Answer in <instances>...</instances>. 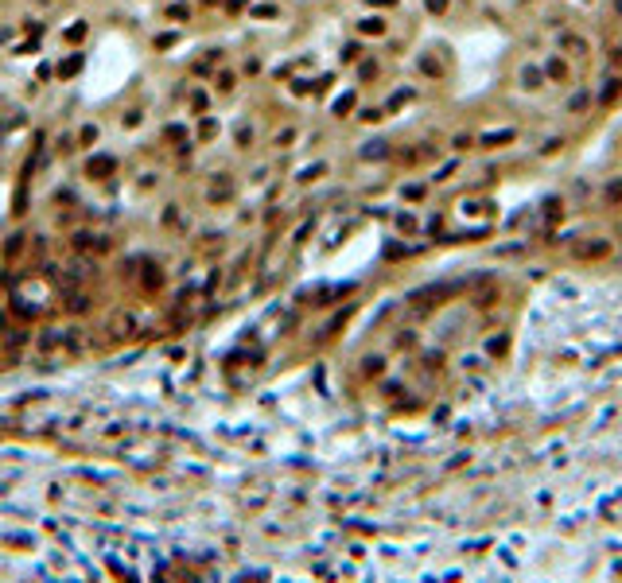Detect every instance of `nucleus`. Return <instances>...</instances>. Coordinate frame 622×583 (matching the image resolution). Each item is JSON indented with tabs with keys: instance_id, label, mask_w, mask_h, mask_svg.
<instances>
[{
	"instance_id": "f257e3e1",
	"label": "nucleus",
	"mask_w": 622,
	"mask_h": 583,
	"mask_svg": "<svg viewBox=\"0 0 622 583\" xmlns=\"http://www.w3.org/2000/svg\"><path fill=\"white\" fill-rule=\"evenodd\" d=\"M505 140H513V129H502V132H486V136H482V144H486V148H498V144H505Z\"/></svg>"
},
{
	"instance_id": "f03ea898",
	"label": "nucleus",
	"mask_w": 622,
	"mask_h": 583,
	"mask_svg": "<svg viewBox=\"0 0 622 583\" xmlns=\"http://www.w3.org/2000/svg\"><path fill=\"white\" fill-rule=\"evenodd\" d=\"M89 175H93V179H101L105 171H113V160H109V156H105V160H89V167H86Z\"/></svg>"
},
{
	"instance_id": "7ed1b4c3",
	"label": "nucleus",
	"mask_w": 622,
	"mask_h": 583,
	"mask_svg": "<svg viewBox=\"0 0 622 583\" xmlns=\"http://www.w3.org/2000/svg\"><path fill=\"white\" fill-rule=\"evenodd\" d=\"M358 28L366 31V35H381V31H385V24H381V20H362Z\"/></svg>"
},
{
	"instance_id": "20e7f679",
	"label": "nucleus",
	"mask_w": 622,
	"mask_h": 583,
	"mask_svg": "<svg viewBox=\"0 0 622 583\" xmlns=\"http://www.w3.org/2000/svg\"><path fill=\"white\" fill-rule=\"evenodd\" d=\"M78 66H82V58L74 55V58H66V62H62V66H59V74H66V78H70V74H74Z\"/></svg>"
},
{
	"instance_id": "39448f33",
	"label": "nucleus",
	"mask_w": 622,
	"mask_h": 583,
	"mask_svg": "<svg viewBox=\"0 0 622 583\" xmlns=\"http://www.w3.org/2000/svg\"><path fill=\"white\" fill-rule=\"evenodd\" d=\"M350 105H354V93H342L339 102H335V113L342 117V113H346V109H350Z\"/></svg>"
},
{
	"instance_id": "423d86ee",
	"label": "nucleus",
	"mask_w": 622,
	"mask_h": 583,
	"mask_svg": "<svg viewBox=\"0 0 622 583\" xmlns=\"http://www.w3.org/2000/svg\"><path fill=\"white\" fill-rule=\"evenodd\" d=\"M545 74H552V78H564L568 70H564V62H560V58H552V62L545 66Z\"/></svg>"
},
{
	"instance_id": "0eeeda50",
	"label": "nucleus",
	"mask_w": 622,
	"mask_h": 583,
	"mask_svg": "<svg viewBox=\"0 0 622 583\" xmlns=\"http://www.w3.org/2000/svg\"><path fill=\"white\" fill-rule=\"evenodd\" d=\"M618 89H622V86H618V78H610V86L603 89V102H614V98H618Z\"/></svg>"
},
{
	"instance_id": "6e6552de",
	"label": "nucleus",
	"mask_w": 622,
	"mask_h": 583,
	"mask_svg": "<svg viewBox=\"0 0 622 583\" xmlns=\"http://www.w3.org/2000/svg\"><path fill=\"white\" fill-rule=\"evenodd\" d=\"M187 12H191L187 4H171V8H167V16H171V20H187Z\"/></svg>"
},
{
	"instance_id": "1a4fd4ad",
	"label": "nucleus",
	"mask_w": 622,
	"mask_h": 583,
	"mask_svg": "<svg viewBox=\"0 0 622 583\" xmlns=\"http://www.w3.org/2000/svg\"><path fill=\"white\" fill-rule=\"evenodd\" d=\"M564 47H568V51H579V55H583V51H587V43H583V39H572V35H568V39H564Z\"/></svg>"
},
{
	"instance_id": "9d476101",
	"label": "nucleus",
	"mask_w": 622,
	"mask_h": 583,
	"mask_svg": "<svg viewBox=\"0 0 622 583\" xmlns=\"http://www.w3.org/2000/svg\"><path fill=\"white\" fill-rule=\"evenodd\" d=\"M218 89H234V74H218Z\"/></svg>"
},
{
	"instance_id": "9b49d317",
	"label": "nucleus",
	"mask_w": 622,
	"mask_h": 583,
	"mask_svg": "<svg viewBox=\"0 0 622 583\" xmlns=\"http://www.w3.org/2000/svg\"><path fill=\"white\" fill-rule=\"evenodd\" d=\"M86 35V24H74V31H66V39H82Z\"/></svg>"
},
{
	"instance_id": "f8f14e48",
	"label": "nucleus",
	"mask_w": 622,
	"mask_h": 583,
	"mask_svg": "<svg viewBox=\"0 0 622 583\" xmlns=\"http://www.w3.org/2000/svg\"><path fill=\"white\" fill-rule=\"evenodd\" d=\"M93 136H97V129H93V125H86V129H82V144H89Z\"/></svg>"
},
{
	"instance_id": "ddd939ff",
	"label": "nucleus",
	"mask_w": 622,
	"mask_h": 583,
	"mask_svg": "<svg viewBox=\"0 0 622 583\" xmlns=\"http://www.w3.org/2000/svg\"><path fill=\"white\" fill-rule=\"evenodd\" d=\"M614 12H618V16H622V0H614Z\"/></svg>"
}]
</instances>
